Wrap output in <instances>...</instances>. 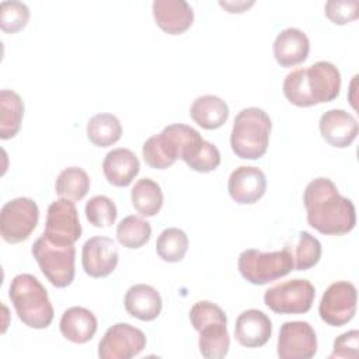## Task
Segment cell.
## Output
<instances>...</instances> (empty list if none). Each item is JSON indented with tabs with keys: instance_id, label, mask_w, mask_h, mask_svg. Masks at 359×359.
I'll return each instance as SVG.
<instances>
[{
	"instance_id": "obj_1",
	"label": "cell",
	"mask_w": 359,
	"mask_h": 359,
	"mask_svg": "<svg viewBox=\"0 0 359 359\" xmlns=\"http://www.w3.org/2000/svg\"><path fill=\"white\" fill-rule=\"evenodd\" d=\"M307 223L325 236H342L356 224L355 205L327 177L310 181L303 194Z\"/></svg>"
},
{
	"instance_id": "obj_2",
	"label": "cell",
	"mask_w": 359,
	"mask_h": 359,
	"mask_svg": "<svg viewBox=\"0 0 359 359\" xmlns=\"http://www.w3.org/2000/svg\"><path fill=\"white\" fill-rule=\"evenodd\" d=\"M205 144L206 140L192 126L171 123L143 143L142 156L144 163L156 170L168 168L178 158L191 168Z\"/></svg>"
},
{
	"instance_id": "obj_3",
	"label": "cell",
	"mask_w": 359,
	"mask_h": 359,
	"mask_svg": "<svg viewBox=\"0 0 359 359\" xmlns=\"http://www.w3.org/2000/svg\"><path fill=\"white\" fill-rule=\"evenodd\" d=\"M287 101L296 107H311L335 100L341 90V73L335 65L320 60L290 72L282 86Z\"/></svg>"
},
{
	"instance_id": "obj_4",
	"label": "cell",
	"mask_w": 359,
	"mask_h": 359,
	"mask_svg": "<svg viewBox=\"0 0 359 359\" xmlns=\"http://www.w3.org/2000/svg\"><path fill=\"white\" fill-rule=\"evenodd\" d=\"M8 297L18 318L29 328H48L53 320V306L45 286L31 273H18L13 278Z\"/></svg>"
},
{
	"instance_id": "obj_5",
	"label": "cell",
	"mask_w": 359,
	"mask_h": 359,
	"mask_svg": "<svg viewBox=\"0 0 359 359\" xmlns=\"http://www.w3.org/2000/svg\"><path fill=\"white\" fill-rule=\"evenodd\" d=\"M272 122L269 115L257 107L241 109L233 123L230 146L244 160H257L266 153Z\"/></svg>"
},
{
	"instance_id": "obj_6",
	"label": "cell",
	"mask_w": 359,
	"mask_h": 359,
	"mask_svg": "<svg viewBox=\"0 0 359 359\" xmlns=\"http://www.w3.org/2000/svg\"><path fill=\"white\" fill-rule=\"evenodd\" d=\"M237 265L241 276L252 285H266L294 269L293 257L287 247L271 252L255 248L244 250L238 255Z\"/></svg>"
},
{
	"instance_id": "obj_7",
	"label": "cell",
	"mask_w": 359,
	"mask_h": 359,
	"mask_svg": "<svg viewBox=\"0 0 359 359\" xmlns=\"http://www.w3.org/2000/svg\"><path fill=\"white\" fill-rule=\"evenodd\" d=\"M45 278L56 287H67L74 279L76 248L73 244H55L43 234L31 250Z\"/></svg>"
},
{
	"instance_id": "obj_8",
	"label": "cell",
	"mask_w": 359,
	"mask_h": 359,
	"mask_svg": "<svg viewBox=\"0 0 359 359\" xmlns=\"http://www.w3.org/2000/svg\"><path fill=\"white\" fill-rule=\"evenodd\" d=\"M316 289L307 279H290L273 285L264 294V303L278 314L307 313L314 302Z\"/></svg>"
},
{
	"instance_id": "obj_9",
	"label": "cell",
	"mask_w": 359,
	"mask_h": 359,
	"mask_svg": "<svg viewBox=\"0 0 359 359\" xmlns=\"http://www.w3.org/2000/svg\"><path fill=\"white\" fill-rule=\"evenodd\" d=\"M39 209L31 198L20 196L6 202L0 210V234L8 244L27 240L35 230Z\"/></svg>"
},
{
	"instance_id": "obj_10",
	"label": "cell",
	"mask_w": 359,
	"mask_h": 359,
	"mask_svg": "<svg viewBox=\"0 0 359 359\" xmlns=\"http://www.w3.org/2000/svg\"><path fill=\"white\" fill-rule=\"evenodd\" d=\"M358 293L353 283L338 280L331 283L324 292L318 314L324 323L332 327H341L349 323L356 313Z\"/></svg>"
},
{
	"instance_id": "obj_11",
	"label": "cell",
	"mask_w": 359,
	"mask_h": 359,
	"mask_svg": "<svg viewBox=\"0 0 359 359\" xmlns=\"http://www.w3.org/2000/svg\"><path fill=\"white\" fill-rule=\"evenodd\" d=\"M43 236L55 244H74L81 237V224L73 201L60 198L48 206Z\"/></svg>"
},
{
	"instance_id": "obj_12",
	"label": "cell",
	"mask_w": 359,
	"mask_h": 359,
	"mask_svg": "<svg viewBox=\"0 0 359 359\" xmlns=\"http://www.w3.org/2000/svg\"><path fill=\"white\" fill-rule=\"evenodd\" d=\"M144 348L146 335L142 330L128 323H116L101 338L98 356L101 359H129L139 355Z\"/></svg>"
},
{
	"instance_id": "obj_13",
	"label": "cell",
	"mask_w": 359,
	"mask_h": 359,
	"mask_svg": "<svg viewBox=\"0 0 359 359\" xmlns=\"http://www.w3.org/2000/svg\"><path fill=\"white\" fill-rule=\"evenodd\" d=\"M317 353V335L307 321H286L278 338L280 359H310Z\"/></svg>"
},
{
	"instance_id": "obj_14",
	"label": "cell",
	"mask_w": 359,
	"mask_h": 359,
	"mask_svg": "<svg viewBox=\"0 0 359 359\" xmlns=\"http://www.w3.org/2000/svg\"><path fill=\"white\" fill-rule=\"evenodd\" d=\"M118 248L109 237L94 236L88 238L81 248V265L91 278H105L111 275L118 265Z\"/></svg>"
},
{
	"instance_id": "obj_15",
	"label": "cell",
	"mask_w": 359,
	"mask_h": 359,
	"mask_svg": "<svg viewBox=\"0 0 359 359\" xmlns=\"http://www.w3.org/2000/svg\"><path fill=\"white\" fill-rule=\"evenodd\" d=\"M233 201L240 205L258 202L266 189V177L262 170L252 165H240L231 171L227 184Z\"/></svg>"
},
{
	"instance_id": "obj_16",
	"label": "cell",
	"mask_w": 359,
	"mask_h": 359,
	"mask_svg": "<svg viewBox=\"0 0 359 359\" xmlns=\"http://www.w3.org/2000/svg\"><path fill=\"white\" fill-rule=\"evenodd\" d=\"M323 139L338 149L351 146L358 136V121L344 109H328L318 122Z\"/></svg>"
},
{
	"instance_id": "obj_17",
	"label": "cell",
	"mask_w": 359,
	"mask_h": 359,
	"mask_svg": "<svg viewBox=\"0 0 359 359\" xmlns=\"http://www.w3.org/2000/svg\"><path fill=\"white\" fill-rule=\"evenodd\" d=\"M272 335V321L261 310H244L236 320L234 337L245 348L264 346Z\"/></svg>"
},
{
	"instance_id": "obj_18",
	"label": "cell",
	"mask_w": 359,
	"mask_h": 359,
	"mask_svg": "<svg viewBox=\"0 0 359 359\" xmlns=\"http://www.w3.org/2000/svg\"><path fill=\"white\" fill-rule=\"evenodd\" d=\"M156 24L170 35L185 32L194 22V10L185 0H154Z\"/></svg>"
},
{
	"instance_id": "obj_19",
	"label": "cell",
	"mask_w": 359,
	"mask_h": 359,
	"mask_svg": "<svg viewBox=\"0 0 359 359\" xmlns=\"http://www.w3.org/2000/svg\"><path fill=\"white\" fill-rule=\"evenodd\" d=\"M310 52V41L299 28H285L273 41V56L282 67L303 63Z\"/></svg>"
},
{
	"instance_id": "obj_20",
	"label": "cell",
	"mask_w": 359,
	"mask_h": 359,
	"mask_svg": "<svg viewBox=\"0 0 359 359\" xmlns=\"http://www.w3.org/2000/svg\"><path fill=\"white\" fill-rule=\"evenodd\" d=\"M140 163L136 154L125 147L112 149L102 161V172L114 187H128L139 174Z\"/></svg>"
},
{
	"instance_id": "obj_21",
	"label": "cell",
	"mask_w": 359,
	"mask_h": 359,
	"mask_svg": "<svg viewBox=\"0 0 359 359\" xmlns=\"http://www.w3.org/2000/svg\"><path fill=\"white\" fill-rule=\"evenodd\" d=\"M126 311L142 321H151L161 313L163 300L157 289L146 283H137L128 289L125 299Z\"/></svg>"
},
{
	"instance_id": "obj_22",
	"label": "cell",
	"mask_w": 359,
	"mask_h": 359,
	"mask_svg": "<svg viewBox=\"0 0 359 359\" xmlns=\"http://www.w3.org/2000/svg\"><path fill=\"white\" fill-rule=\"evenodd\" d=\"M59 328L62 335L74 344H86L95 335L97 318L86 307L73 306L62 314Z\"/></svg>"
},
{
	"instance_id": "obj_23",
	"label": "cell",
	"mask_w": 359,
	"mask_h": 359,
	"mask_svg": "<svg viewBox=\"0 0 359 359\" xmlns=\"http://www.w3.org/2000/svg\"><path fill=\"white\" fill-rule=\"evenodd\" d=\"M189 115L201 128L212 130L223 126L229 118V107L217 95L206 94L198 97L189 109Z\"/></svg>"
},
{
	"instance_id": "obj_24",
	"label": "cell",
	"mask_w": 359,
	"mask_h": 359,
	"mask_svg": "<svg viewBox=\"0 0 359 359\" xmlns=\"http://www.w3.org/2000/svg\"><path fill=\"white\" fill-rule=\"evenodd\" d=\"M199 352L208 359L224 358L230 348L227 323L215 321L203 325L199 331Z\"/></svg>"
},
{
	"instance_id": "obj_25",
	"label": "cell",
	"mask_w": 359,
	"mask_h": 359,
	"mask_svg": "<svg viewBox=\"0 0 359 359\" xmlns=\"http://www.w3.org/2000/svg\"><path fill=\"white\" fill-rule=\"evenodd\" d=\"M24 116V102L13 90L0 91V137L3 140L14 137Z\"/></svg>"
},
{
	"instance_id": "obj_26",
	"label": "cell",
	"mask_w": 359,
	"mask_h": 359,
	"mask_svg": "<svg viewBox=\"0 0 359 359\" xmlns=\"http://www.w3.org/2000/svg\"><path fill=\"white\" fill-rule=\"evenodd\" d=\"M130 199L133 208L142 216H156L163 206V191L160 185L151 178H142L136 181L130 191Z\"/></svg>"
},
{
	"instance_id": "obj_27",
	"label": "cell",
	"mask_w": 359,
	"mask_h": 359,
	"mask_svg": "<svg viewBox=\"0 0 359 359\" xmlns=\"http://www.w3.org/2000/svg\"><path fill=\"white\" fill-rule=\"evenodd\" d=\"M122 136V125L112 114H97L87 122V137L98 147H108Z\"/></svg>"
},
{
	"instance_id": "obj_28",
	"label": "cell",
	"mask_w": 359,
	"mask_h": 359,
	"mask_svg": "<svg viewBox=\"0 0 359 359\" xmlns=\"http://www.w3.org/2000/svg\"><path fill=\"white\" fill-rule=\"evenodd\" d=\"M90 189V177L80 167H67L62 170L55 182V191L60 198L81 201Z\"/></svg>"
},
{
	"instance_id": "obj_29",
	"label": "cell",
	"mask_w": 359,
	"mask_h": 359,
	"mask_svg": "<svg viewBox=\"0 0 359 359\" xmlns=\"http://www.w3.org/2000/svg\"><path fill=\"white\" fill-rule=\"evenodd\" d=\"M151 237V226L147 220L129 215L122 219L116 227V238L125 248H140Z\"/></svg>"
},
{
	"instance_id": "obj_30",
	"label": "cell",
	"mask_w": 359,
	"mask_h": 359,
	"mask_svg": "<svg viewBox=\"0 0 359 359\" xmlns=\"http://www.w3.org/2000/svg\"><path fill=\"white\" fill-rule=\"evenodd\" d=\"M188 236L178 227L163 230L156 241V252L165 262H180L188 251Z\"/></svg>"
},
{
	"instance_id": "obj_31",
	"label": "cell",
	"mask_w": 359,
	"mask_h": 359,
	"mask_svg": "<svg viewBox=\"0 0 359 359\" xmlns=\"http://www.w3.org/2000/svg\"><path fill=\"white\" fill-rule=\"evenodd\" d=\"M289 248V247H287ZM296 271L313 268L321 258V244L309 231H300L294 247L290 250Z\"/></svg>"
},
{
	"instance_id": "obj_32",
	"label": "cell",
	"mask_w": 359,
	"mask_h": 359,
	"mask_svg": "<svg viewBox=\"0 0 359 359\" xmlns=\"http://www.w3.org/2000/svg\"><path fill=\"white\" fill-rule=\"evenodd\" d=\"M86 219L94 227H109L115 223L118 210L112 199L105 195H95L90 198L84 208Z\"/></svg>"
},
{
	"instance_id": "obj_33",
	"label": "cell",
	"mask_w": 359,
	"mask_h": 359,
	"mask_svg": "<svg viewBox=\"0 0 359 359\" xmlns=\"http://www.w3.org/2000/svg\"><path fill=\"white\" fill-rule=\"evenodd\" d=\"M29 20V8L25 3L10 0L0 3V27L7 34H15L25 28Z\"/></svg>"
},
{
	"instance_id": "obj_34",
	"label": "cell",
	"mask_w": 359,
	"mask_h": 359,
	"mask_svg": "<svg viewBox=\"0 0 359 359\" xmlns=\"http://www.w3.org/2000/svg\"><path fill=\"white\" fill-rule=\"evenodd\" d=\"M189 320L192 327L196 331H199L203 325L209 323H215V321L227 323V317L223 309L209 300L196 302L189 310Z\"/></svg>"
},
{
	"instance_id": "obj_35",
	"label": "cell",
	"mask_w": 359,
	"mask_h": 359,
	"mask_svg": "<svg viewBox=\"0 0 359 359\" xmlns=\"http://www.w3.org/2000/svg\"><path fill=\"white\" fill-rule=\"evenodd\" d=\"M358 0H330L325 3V15L338 25L348 24L358 17Z\"/></svg>"
},
{
	"instance_id": "obj_36",
	"label": "cell",
	"mask_w": 359,
	"mask_h": 359,
	"mask_svg": "<svg viewBox=\"0 0 359 359\" xmlns=\"http://www.w3.org/2000/svg\"><path fill=\"white\" fill-rule=\"evenodd\" d=\"M359 355V331L351 330L335 338L330 359L348 358L356 359Z\"/></svg>"
},
{
	"instance_id": "obj_37",
	"label": "cell",
	"mask_w": 359,
	"mask_h": 359,
	"mask_svg": "<svg viewBox=\"0 0 359 359\" xmlns=\"http://www.w3.org/2000/svg\"><path fill=\"white\" fill-rule=\"evenodd\" d=\"M222 7L227 8L229 13H243V10L248 6H252L254 1H250V3H226V1H220L219 3Z\"/></svg>"
}]
</instances>
